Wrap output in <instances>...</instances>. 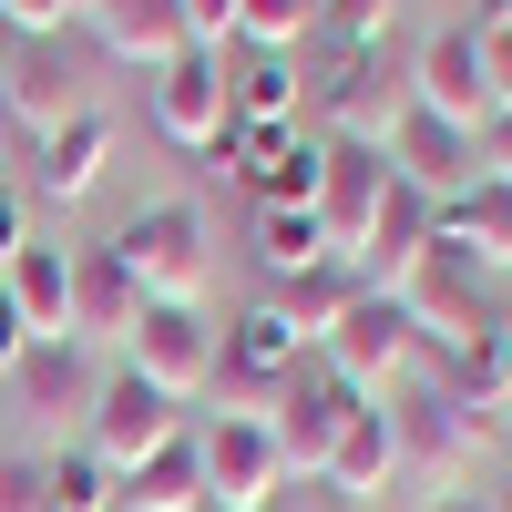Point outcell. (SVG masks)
I'll return each instance as SVG.
<instances>
[{
    "mask_svg": "<svg viewBox=\"0 0 512 512\" xmlns=\"http://www.w3.org/2000/svg\"><path fill=\"white\" fill-rule=\"evenodd\" d=\"M379 410H390V441H400V482H420V492H461V472H472V451L492 441V420H472V410H451V390L431 369H400L390 390H379Z\"/></svg>",
    "mask_w": 512,
    "mask_h": 512,
    "instance_id": "cell-1",
    "label": "cell"
},
{
    "mask_svg": "<svg viewBox=\"0 0 512 512\" xmlns=\"http://www.w3.org/2000/svg\"><path fill=\"white\" fill-rule=\"evenodd\" d=\"M379 297H400V318H410V338H420L431 359H441V349H472V338H492V328H512V308L492 297V277H482L461 246H431L400 287H379Z\"/></svg>",
    "mask_w": 512,
    "mask_h": 512,
    "instance_id": "cell-2",
    "label": "cell"
},
{
    "mask_svg": "<svg viewBox=\"0 0 512 512\" xmlns=\"http://www.w3.org/2000/svg\"><path fill=\"white\" fill-rule=\"evenodd\" d=\"M123 277L144 287V308H164V297H205V205L164 195V205H134L113 236Z\"/></svg>",
    "mask_w": 512,
    "mask_h": 512,
    "instance_id": "cell-3",
    "label": "cell"
},
{
    "mask_svg": "<svg viewBox=\"0 0 512 512\" xmlns=\"http://www.w3.org/2000/svg\"><path fill=\"white\" fill-rule=\"evenodd\" d=\"M216 359H226V328L205 318V297H164V308H144L134 338H123V369L154 379L164 400H205Z\"/></svg>",
    "mask_w": 512,
    "mask_h": 512,
    "instance_id": "cell-4",
    "label": "cell"
},
{
    "mask_svg": "<svg viewBox=\"0 0 512 512\" xmlns=\"http://www.w3.org/2000/svg\"><path fill=\"white\" fill-rule=\"evenodd\" d=\"M195 461H205V512H277V492H287V461L267 441V420L205 410L195 420Z\"/></svg>",
    "mask_w": 512,
    "mask_h": 512,
    "instance_id": "cell-5",
    "label": "cell"
},
{
    "mask_svg": "<svg viewBox=\"0 0 512 512\" xmlns=\"http://www.w3.org/2000/svg\"><path fill=\"white\" fill-rule=\"evenodd\" d=\"M390 154L379 144H328V164H318V236H328V267H359L369 256V226H379V205H390Z\"/></svg>",
    "mask_w": 512,
    "mask_h": 512,
    "instance_id": "cell-6",
    "label": "cell"
},
{
    "mask_svg": "<svg viewBox=\"0 0 512 512\" xmlns=\"http://www.w3.org/2000/svg\"><path fill=\"white\" fill-rule=\"evenodd\" d=\"M349 410H359V390H349L318 349L287 369V390H277V410H267V441H277V461H287V482H297V472H308V482L328 472V441H338V420H349Z\"/></svg>",
    "mask_w": 512,
    "mask_h": 512,
    "instance_id": "cell-7",
    "label": "cell"
},
{
    "mask_svg": "<svg viewBox=\"0 0 512 512\" xmlns=\"http://www.w3.org/2000/svg\"><path fill=\"white\" fill-rule=\"evenodd\" d=\"M164 441H185V400H164L154 379L113 369L93 390V410H82V451H103L113 472H134V461H154Z\"/></svg>",
    "mask_w": 512,
    "mask_h": 512,
    "instance_id": "cell-8",
    "label": "cell"
},
{
    "mask_svg": "<svg viewBox=\"0 0 512 512\" xmlns=\"http://www.w3.org/2000/svg\"><path fill=\"white\" fill-rule=\"evenodd\" d=\"M318 359H328L338 379H349L359 400H379V390H390V379H400V369L420 359V338H410V318H400V297L359 287L349 308H338V328L318 338Z\"/></svg>",
    "mask_w": 512,
    "mask_h": 512,
    "instance_id": "cell-9",
    "label": "cell"
},
{
    "mask_svg": "<svg viewBox=\"0 0 512 512\" xmlns=\"http://www.w3.org/2000/svg\"><path fill=\"white\" fill-rule=\"evenodd\" d=\"M144 103H154V134H164V144H185V154H216V134L236 123L226 52H175L164 72H144Z\"/></svg>",
    "mask_w": 512,
    "mask_h": 512,
    "instance_id": "cell-10",
    "label": "cell"
},
{
    "mask_svg": "<svg viewBox=\"0 0 512 512\" xmlns=\"http://www.w3.org/2000/svg\"><path fill=\"white\" fill-rule=\"evenodd\" d=\"M400 103L410 72H390V52H338V82H318V144H390Z\"/></svg>",
    "mask_w": 512,
    "mask_h": 512,
    "instance_id": "cell-11",
    "label": "cell"
},
{
    "mask_svg": "<svg viewBox=\"0 0 512 512\" xmlns=\"http://www.w3.org/2000/svg\"><path fill=\"white\" fill-rule=\"evenodd\" d=\"M410 103L420 113H441V123H461V134H482V123H492V93H482V41L472 31H431V41H420V52H410Z\"/></svg>",
    "mask_w": 512,
    "mask_h": 512,
    "instance_id": "cell-12",
    "label": "cell"
},
{
    "mask_svg": "<svg viewBox=\"0 0 512 512\" xmlns=\"http://www.w3.org/2000/svg\"><path fill=\"white\" fill-rule=\"evenodd\" d=\"M390 175L410 185V195H431V205H451L461 185L482 175L472 164V134H461V123H441V113H420V103H400V123H390Z\"/></svg>",
    "mask_w": 512,
    "mask_h": 512,
    "instance_id": "cell-13",
    "label": "cell"
},
{
    "mask_svg": "<svg viewBox=\"0 0 512 512\" xmlns=\"http://www.w3.org/2000/svg\"><path fill=\"white\" fill-rule=\"evenodd\" d=\"M0 103H11V123H31V144L62 134L72 113H93V103H82V62L62 52V41H21L11 72H0Z\"/></svg>",
    "mask_w": 512,
    "mask_h": 512,
    "instance_id": "cell-14",
    "label": "cell"
},
{
    "mask_svg": "<svg viewBox=\"0 0 512 512\" xmlns=\"http://www.w3.org/2000/svg\"><path fill=\"white\" fill-rule=\"evenodd\" d=\"M82 31H93L113 62H134V72H164L175 52H195L175 0H93V11H82Z\"/></svg>",
    "mask_w": 512,
    "mask_h": 512,
    "instance_id": "cell-15",
    "label": "cell"
},
{
    "mask_svg": "<svg viewBox=\"0 0 512 512\" xmlns=\"http://www.w3.org/2000/svg\"><path fill=\"white\" fill-rule=\"evenodd\" d=\"M103 164H113V123L103 113H72L62 134L31 144V195L41 205H82V195L103 185Z\"/></svg>",
    "mask_w": 512,
    "mask_h": 512,
    "instance_id": "cell-16",
    "label": "cell"
},
{
    "mask_svg": "<svg viewBox=\"0 0 512 512\" xmlns=\"http://www.w3.org/2000/svg\"><path fill=\"white\" fill-rule=\"evenodd\" d=\"M338 502H369V492H390L400 482V441H390V410L359 400L349 420H338V441H328V472H318Z\"/></svg>",
    "mask_w": 512,
    "mask_h": 512,
    "instance_id": "cell-17",
    "label": "cell"
},
{
    "mask_svg": "<svg viewBox=\"0 0 512 512\" xmlns=\"http://www.w3.org/2000/svg\"><path fill=\"white\" fill-rule=\"evenodd\" d=\"M134 318H144V287L123 277V256L72 246V349L82 338H134Z\"/></svg>",
    "mask_w": 512,
    "mask_h": 512,
    "instance_id": "cell-18",
    "label": "cell"
},
{
    "mask_svg": "<svg viewBox=\"0 0 512 512\" xmlns=\"http://www.w3.org/2000/svg\"><path fill=\"white\" fill-rule=\"evenodd\" d=\"M441 246H461L482 277H512V185L472 175V185L441 205Z\"/></svg>",
    "mask_w": 512,
    "mask_h": 512,
    "instance_id": "cell-19",
    "label": "cell"
},
{
    "mask_svg": "<svg viewBox=\"0 0 512 512\" xmlns=\"http://www.w3.org/2000/svg\"><path fill=\"white\" fill-rule=\"evenodd\" d=\"M0 297L21 308V328L31 338H72V246H21L11 256V277H0Z\"/></svg>",
    "mask_w": 512,
    "mask_h": 512,
    "instance_id": "cell-20",
    "label": "cell"
},
{
    "mask_svg": "<svg viewBox=\"0 0 512 512\" xmlns=\"http://www.w3.org/2000/svg\"><path fill=\"white\" fill-rule=\"evenodd\" d=\"M420 369L451 390V410H472V420H502V400H512V328H492V338H472V349H420Z\"/></svg>",
    "mask_w": 512,
    "mask_h": 512,
    "instance_id": "cell-21",
    "label": "cell"
},
{
    "mask_svg": "<svg viewBox=\"0 0 512 512\" xmlns=\"http://www.w3.org/2000/svg\"><path fill=\"white\" fill-rule=\"evenodd\" d=\"M113 512H205V461H195V431L164 441L154 461L113 472Z\"/></svg>",
    "mask_w": 512,
    "mask_h": 512,
    "instance_id": "cell-22",
    "label": "cell"
},
{
    "mask_svg": "<svg viewBox=\"0 0 512 512\" xmlns=\"http://www.w3.org/2000/svg\"><path fill=\"white\" fill-rule=\"evenodd\" d=\"M0 390H21L41 420H62V410H93V379H82V349H72V338H31V349H21V369L0 379Z\"/></svg>",
    "mask_w": 512,
    "mask_h": 512,
    "instance_id": "cell-23",
    "label": "cell"
},
{
    "mask_svg": "<svg viewBox=\"0 0 512 512\" xmlns=\"http://www.w3.org/2000/svg\"><path fill=\"white\" fill-rule=\"evenodd\" d=\"M226 82H236V123H277V134L308 123V72L287 52H246V72H226Z\"/></svg>",
    "mask_w": 512,
    "mask_h": 512,
    "instance_id": "cell-24",
    "label": "cell"
},
{
    "mask_svg": "<svg viewBox=\"0 0 512 512\" xmlns=\"http://www.w3.org/2000/svg\"><path fill=\"white\" fill-rule=\"evenodd\" d=\"M349 297H359V267H297V277H267V308L308 338V349L338 328V308H349Z\"/></svg>",
    "mask_w": 512,
    "mask_h": 512,
    "instance_id": "cell-25",
    "label": "cell"
},
{
    "mask_svg": "<svg viewBox=\"0 0 512 512\" xmlns=\"http://www.w3.org/2000/svg\"><path fill=\"white\" fill-rule=\"evenodd\" d=\"M297 359H308V338H297V328L267 308V297H256V308L226 328V359H216V369H246V379H287Z\"/></svg>",
    "mask_w": 512,
    "mask_h": 512,
    "instance_id": "cell-26",
    "label": "cell"
},
{
    "mask_svg": "<svg viewBox=\"0 0 512 512\" xmlns=\"http://www.w3.org/2000/svg\"><path fill=\"white\" fill-rule=\"evenodd\" d=\"M41 512H113V461L103 451H52L41 461Z\"/></svg>",
    "mask_w": 512,
    "mask_h": 512,
    "instance_id": "cell-27",
    "label": "cell"
},
{
    "mask_svg": "<svg viewBox=\"0 0 512 512\" xmlns=\"http://www.w3.org/2000/svg\"><path fill=\"white\" fill-rule=\"evenodd\" d=\"M236 41L246 52H308L318 41V0H236Z\"/></svg>",
    "mask_w": 512,
    "mask_h": 512,
    "instance_id": "cell-28",
    "label": "cell"
},
{
    "mask_svg": "<svg viewBox=\"0 0 512 512\" xmlns=\"http://www.w3.org/2000/svg\"><path fill=\"white\" fill-rule=\"evenodd\" d=\"M256 256H267V277H297V267H328V236L308 205H267L256 216Z\"/></svg>",
    "mask_w": 512,
    "mask_h": 512,
    "instance_id": "cell-29",
    "label": "cell"
},
{
    "mask_svg": "<svg viewBox=\"0 0 512 512\" xmlns=\"http://www.w3.org/2000/svg\"><path fill=\"white\" fill-rule=\"evenodd\" d=\"M400 0H318V41L328 52H390Z\"/></svg>",
    "mask_w": 512,
    "mask_h": 512,
    "instance_id": "cell-30",
    "label": "cell"
},
{
    "mask_svg": "<svg viewBox=\"0 0 512 512\" xmlns=\"http://www.w3.org/2000/svg\"><path fill=\"white\" fill-rule=\"evenodd\" d=\"M82 11H93V0H0V21H11L21 41H62Z\"/></svg>",
    "mask_w": 512,
    "mask_h": 512,
    "instance_id": "cell-31",
    "label": "cell"
},
{
    "mask_svg": "<svg viewBox=\"0 0 512 512\" xmlns=\"http://www.w3.org/2000/svg\"><path fill=\"white\" fill-rule=\"evenodd\" d=\"M175 11H185L195 52H226V41H236V0H175Z\"/></svg>",
    "mask_w": 512,
    "mask_h": 512,
    "instance_id": "cell-32",
    "label": "cell"
},
{
    "mask_svg": "<svg viewBox=\"0 0 512 512\" xmlns=\"http://www.w3.org/2000/svg\"><path fill=\"white\" fill-rule=\"evenodd\" d=\"M0 512H41V461L31 451H0Z\"/></svg>",
    "mask_w": 512,
    "mask_h": 512,
    "instance_id": "cell-33",
    "label": "cell"
},
{
    "mask_svg": "<svg viewBox=\"0 0 512 512\" xmlns=\"http://www.w3.org/2000/svg\"><path fill=\"white\" fill-rule=\"evenodd\" d=\"M472 164H482L492 185H512V103H502V113L482 123V134H472Z\"/></svg>",
    "mask_w": 512,
    "mask_h": 512,
    "instance_id": "cell-34",
    "label": "cell"
},
{
    "mask_svg": "<svg viewBox=\"0 0 512 512\" xmlns=\"http://www.w3.org/2000/svg\"><path fill=\"white\" fill-rule=\"evenodd\" d=\"M482 93H492V113L512 103V21H502V31H482Z\"/></svg>",
    "mask_w": 512,
    "mask_h": 512,
    "instance_id": "cell-35",
    "label": "cell"
},
{
    "mask_svg": "<svg viewBox=\"0 0 512 512\" xmlns=\"http://www.w3.org/2000/svg\"><path fill=\"white\" fill-rule=\"evenodd\" d=\"M21 246H31V226H21V195L0 185V277H11V256H21Z\"/></svg>",
    "mask_w": 512,
    "mask_h": 512,
    "instance_id": "cell-36",
    "label": "cell"
},
{
    "mask_svg": "<svg viewBox=\"0 0 512 512\" xmlns=\"http://www.w3.org/2000/svg\"><path fill=\"white\" fill-rule=\"evenodd\" d=\"M21 349H31V328H21V308H11V297H0V379L21 369Z\"/></svg>",
    "mask_w": 512,
    "mask_h": 512,
    "instance_id": "cell-37",
    "label": "cell"
},
{
    "mask_svg": "<svg viewBox=\"0 0 512 512\" xmlns=\"http://www.w3.org/2000/svg\"><path fill=\"white\" fill-rule=\"evenodd\" d=\"M502 21H512V0H472V11H461V31H472V41H482V31H502Z\"/></svg>",
    "mask_w": 512,
    "mask_h": 512,
    "instance_id": "cell-38",
    "label": "cell"
},
{
    "mask_svg": "<svg viewBox=\"0 0 512 512\" xmlns=\"http://www.w3.org/2000/svg\"><path fill=\"white\" fill-rule=\"evenodd\" d=\"M431 512H492V492H441Z\"/></svg>",
    "mask_w": 512,
    "mask_h": 512,
    "instance_id": "cell-39",
    "label": "cell"
},
{
    "mask_svg": "<svg viewBox=\"0 0 512 512\" xmlns=\"http://www.w3.org/2000/svg\"><path fill=\"white\" fill-rule=\"evenodd\" d=\"M492 441H512V400H502V420H492Z\"/></svg>",
    "mask_w": 512,
    "mask_h": 512,
    "instance_id": "cell-40",
    "label": "cell"
},
{
    "mask_svg": "<svg viewBox=\"0 0 512 512\" xmlns=\"http://www.w3.org/2000/svg\"><path fill=\"white\" fill-rule=\"evenodd\" d=\"M492 512H512V492H492Z\"/></svg>",
    "mask_w": 512,
    "mask_h": 512,
    "instance_id": "cell-41",
    "label": "cell"
}]
</instances>
